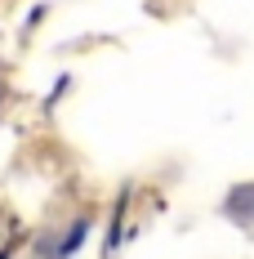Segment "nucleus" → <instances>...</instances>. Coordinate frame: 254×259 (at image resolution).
<instances>
[{"instance_id":"1","label":"nucleus","mask_w":254,"mask_h":259,"mask_svg":"<svg viewBox=\"0 0 254 259\" xmlns=\"http://www.w3.org/2000/svg\"><path fill=\"white\" fill-rule=\"evenodd\" d=\"M89 228H94V214H89V210H76L67 224H58V228L36 237V259H72L80 246H85Z\"/></svg>"},{"instance_id":"2","label":"nucleus","mask_w":254,"mask_h":259,"mask_svg":"<svg viewBox=\"0 0 254 259\" xmlns=\"http://www.w3.org/2000/svg\"><path fill=\"white\" fill-rule=\"evenodd\" d=\"M219 214L228 219L236 233H254V179L245 183H232L219 201Z\"/></svg>"},{"instance_id":"3","label":"nucleus","mask_w":254,"mask_h":259,"mask_svg":"<svg viewBox=\"0 0 254 259\" xmlns=\"http://www.w3.org/2000/svg\"><path fill=\"white\" fill-rule=\"evenodd\" d=\"M5 99H9V80H5V72H0V107H5Z\"/></svg>"},{"instance_id":"4","label":"nucleus","mask_w":254,"mask_h":259,"mask_svg":"<svg viewBox=\"0 0 254 259\" xmlns=\"http://www.w3.org/2000/svg\"><path fill=\"white\" fill-rule=\"evenodd\" d=\"M0 237H5V219H0Z\"/></svg>"}]
</instances>
